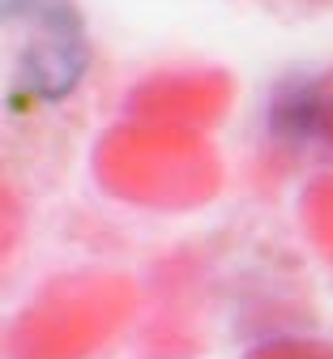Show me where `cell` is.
Here are the masks:
<instances>
[{
  "label": "cell",
  "instance_id": "obj_1",
  "mask_svg": "<svg viewBox=\"0 0 333 359\" xmlns=\"http://www.w3.org/2000/svg\"><path fill=\"white\" fill-rule=\"evenodd\" d=\"M0 60L13 107H60L94 65L81 9L73 0H0Z\"/></svg>",
  "mask_w": 333,
  "mask_h": 359
}]
</instances>
